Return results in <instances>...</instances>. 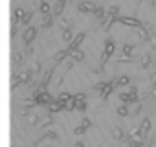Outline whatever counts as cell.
Here are the masks:
<instances>
[{"instance_id":"83f0119b","label":"cell","mask_w":156,"mask_h":147,"mask_svg":"<svg viewBox=\"0 0 156 147\" xmlns=\"http://www.w3.org/2000/svg\"><path fill=\"white\" fill-rule=\"evenodd\" d=\"M73 103H75V109H77V110H85V109H87V101H85V99H83V101H73Z\"/></svg>"},{"instance_id":"44dd1931","label":"cell","mask_w":156,"mask_h":147,"mask_svg":"<svg viewBox=\"0 0 156 147\" xmlns=\"http://www.w3.org/2000/svg\"><path fill=\"white\" fill-rule=\"evenodd\" d=\"M116 112H118V116H129V112H130V110L127 109V105H119Z\"/></svg>"},{"instance_id":"ba28073f","label":"cell","mask_w":156,"mask_h":147,"mask_svg":"<svg viewBox=\"0 0 156 147\" xmlns=\"http://www.w3.org/2000/svg\"><path fill=\"white\" fill-rule=\"evenodd\" d=\"M114 50H116V46H114V41H105V52H103V55H107V57H110L112 53H114Z\"/></svg>"},{"instance_id":"9a60e30c","label":"cell","mask_w":156,"mask_h":147,"mask_svg":"<svg viewBox=\"0 0 156 147\" xmlns=\"http://www.w3.org/2000/svg\"><path fill=\"white\" fill-rule=\"evenodd\" d=\"M72 35H73L72 30H70V28H64V31H62V41H64V42H70V41L73 39Z\"/></svg>"},{"instance_id":"d6a6232c","label":"cell","mask_w":156,"mask_h":147,"mask_svg":"<svg viewBox=\"0 0 156 147\" xmlns=\"http://www.w3.org/2000/svg\"><path fill=\"white\" fill-rule=\"evenodd\" d=\"M140 110H141V105H140V103L136 101V103H134V107H132V114H138Z\"/></svg>"},{"instance_id":"9c48e42d","label":"cell","mask_w":156,"mask_h":147,"mask_svg":"<svg viewBox=\"0 0 156 147\" xmlns=\"http://www.w3.org/2000/svg\"><path fill=\"white\" fill-rule=\"evenodd\" d=\"M62 109H64V105H62L59 99H57V101H51V103L48 105V110H50L51 114H55V112H59V110H62Z\"/></svg>"},{"instance_id":"ffe728a7","label":"cell","mask_w":156,"mask_h":147,"mask_svg":"<svg viewBox=\"0 0 156 147\" xmlns=\"http://www.w3.org/2000/svg\"><path fill=\"white\" fill-rule=\"evenodd\" d=\"M129 96H130V103H136V101H138V88L132 87L130 92H129Z\"/></svg>"},{"instance_id":"d6986e66","label":"cell","mask_w":156,"mask_h":147,"mask_svg":"<svg viewBox=\"0 0 156 147\" xmlns=\"http://www.w3.org/2000/svg\"><path fill=\"white\" fill-rule=\"evenodd\" d=\"M118 15H119V8H118V6H112V8L108 9V15H107V17H112V19H118Z\"/></svg>"},{"instance_id":"ab89813d","label":"cell","mask_w":156,"mask_h":147,"mask_svg":"<svg viewBox=\"0 0 156 147\" xmlns=\"http://www.w3.org/2000/svg\"><path fill=\"white\" fill-rule=\"evenodd\" d=\"M73 147H85V145H83V143H81V142H77V143H75V145H73Z\"/></svg>"},{"instance_id":"d590c367","label":"cell","mask_w":156,"mask_h":147,"mask_svg":"<svg viewBox=\"0 0 156 147\" xmlns=\"http://www.w3.org/2000/svg\"><path fill=\"white\" fill-rule=\"evenodd\" d=\"M149 41H151V46L156 48V35H149Z\"/></svg>"},{"instance_id":"f546056e","label":"cell","mask_w":156,"mask_h":147,"mask_svg":"<svg viewBox=\"0 0 156 147\" xmlns=\"http://www.w3.org/2000/svg\"><path fill=\"white\" fill-rule=\"evenodd\" d=\"M119 99H121L123 103H130V96H129L127 92H121V94H119Z\"/></svg>"},{"instance_id":"e0dca14e","label":"cell","mask_w":156,"mask_h":147,"mask_svg":"<svg viewBox=\"0 0 156 147\" xmlns=\"http://www.w3.org/2000/svg\"><path fill=\"white\" fill-rule=\"evenodd\" d=\"M140 129H141V131L147 134V132L151 131V120H149V118H145V120L141 121V127H140Z\"/></svg>"},{"instance_id":"8d00e7d4","label":"cell","mask_w":156,"mask_h":147,"mask_svg":"<svg viewBox=\"0 0 156 147\" xmlns=\"http://www.w3.org/2000/svg\"><path fill=\"white\" fill-rule=\"evenodd\" d=\"M42 2H44V0H33V6H35V8H41Z\"/></svg>"},{"instance_id":"4dcf8cb0","label":"cell","mask_w":156,"mask_h":147,"mask_svg":"<svg viewBox=\"0 0 156 147\" xmlns=\"http://www.w3.org/2000/svg\"><path fill=\"white\" fill-rule=\"evenodd\" d=\"M112 136H114L116 140H121V138H123V131L118 127V129H114V134H112Z\"/></svg>"},{"instance_id":"52a82bcc","label":"cell","mask_w":156,"mask_h":147,"mask_svg":"<svg viewBox=\"0 0 156 147\" xmlns=\"http://www.w3.org/2000/svg\"><path fill=\"white\" fill-rule=\"evenodd\" d=\"M64 6H66V0H57L55 6H53V9H51V15H62Z\"/></svg>"},{"instance_id":"f1b7e54d","label":"cell","mask_w":156,"mask_h":147,"mask_svg":"<svg viewBox=\"0 0 156 147\" xmlns=\"http://www.w3.org/2000/svg\"><path fill=\"white\" fill-rule=\"evenodd\" d=\"M85 132H87V127H83V125H79V127L73 129V134H77V136H81V134H85Z\"/></svg>"},{"instance_id":"603a6c76","label":"cell","mask_w":156,"mask_h":147,"mask_svg":"<svg viewBox=\"0 0 156 147\" xmlns=\"http://www.w3.org/2000/svg\"><path fill=\"white\" fill-rule=\"evenodd\" d=\"M138 35L141 41H149V31H145L143 28H138Z\"/></svg>"},{"instance_id":"836d02e7","label":"cell","mask_w":156,"mask_h":147,"mask_svg":"<svg viewBox=\"0 0 156 147\" xmlns=\"http://www.w3.org/2000/svg\"><path fill=\"white\" fill-rule=\"evenodd\" d=\"M72 99L73 101H83L85 99V94H75V96H72Z\"/></svg>"},{"instance_id":"2e32d148","label":"cell","mask_w":156,"mask_h":147,"mask_svg":"<svg viewBox=\"0 0 156 147\" xmlns=\"http://www.w3.org/2000/svg\"><path fill=\"white\" fill-rule=\"evenodd\" d=\"M132 52H134V46H132V44H123V55H125V57H130Z\"/></svg>"},{"instance_id":"7c38bea8","label":"cell","mask_w":156,"mask_h":147,"mask_svg":"<svg viewBox=\"0 0 156 147\" xmlns=\"http://www.w3.org/2000/svg\"><path fill=\"white\" fill-rule=\"evenodd\" d=\"M112 88H114V83H105V87H103L99 92H101V96H103V98H107V96L112 92Z\"/></svg>"},{"instance_id":"4fadbf2b","label":"cell","mask_w":156,"mask_h":147,"mask_svg":"<svg viewBox=\"0 0 156 147\" xmlns=\"http://www.w3.org/2000/svg\"><path fill=\"white\" fill-rule=\"evenodd\" d=\"M66 57H70V52H68V50H62V52H59V53H57L53 59H55L57 63H61V61H64Z\"/></svg>"},{"instance_id":"f35d334b","label":"cell","mask_w":156,"mask_h":147,"mask_svg":"<svg viewBox=\"0 0 156 147\" xmlns=\"http://www.w3.org/2000/svg\"><path fill=\"white\" fill-rule=\"evenodd\" d=\"M37 118H39V116H31V118H30V121H31V123L35 125V123H37Z\"/></svg>"},{"instance_id":"30bf717a","label":"cell","mask_w":156,"mask_h":147,"mask_svg":"<svg viewBox=\"0 0 156 147\" xmlns=\"http://www.w3.org/2000/svg\"><path fill=\"white\" fill-rule=\"evenodd\" d=\"M70 57L75 59V61H83V59H85V53H83L81 50H72V52H70Z\"/></svg>"},{"instance_id":"8992f818","label":"cell","mask_w":156,"mask_h":147,"mask_svg":"<svg viewBox=\"0 0 156 147\" xmlns=\"http://www.w3.org/2000/svg\"><path fill=\"white\" fill-rule=\"evenodd\" d=\"M96 8H98V6H96L94 2H81V4H79V11H81V13H94Z\"/></svg>"},{"instance_id":"ac0fdd59","label":"cell","mask_w":156,"mask_h":147,"mask_svg":"<svg viewBox=\"0 0 156 147\" xmlns=\"http://www.w3.org/2000/svg\"><path fill=\"white\" fill-rule=\"evenodd\" d=\"M39 9H41V13H42V15H50V11H51V8H50V4L46 2V0L42 2V6H41Z\"/></svg>"},{"instance_id":"d4e9b609","label":"cell","mask_w":156,"mask_h":147,"mask_svg":"<svg viewBox=\"0 0 156 147\" xmlns=\"http://www.w3.org/2000/svg\"><path fill=\"white\" fill-rule=\"evenodd\" d=\"M151 64V55H143L141 57V68H149Z\"/></svg>"},{"instance_id":"60d3db41","label":"cell","mask_w":156,"mask_h":147,"mask_svg":"<svg viewBox=\"0 0 156 147\" xmlns=\"http://www.w3.org/2000/svg\"><path fill=\"white\" fill-rule=\"evenodd\" d=\"M152 96L156 98V87H152Z\"/></svg>"},{"instance_id":"e575fe53","label":"cell","mask_w":156,"mask_h":147,"mask_svg":"<svg viewBox=\"0 0 156 147\" xmlns=\"http://www.w3.org/2000/svg\"><path fill=\"white\" fill-rule=\"evenodd\" d=\"M81 125H83V127H87V129H88V127H90V125H92V121H90V120H88V118H83V123H81Z\"/></svg>"},{"instance_id":"484cf974","label":"cell","mask_w":156,"mask_h":147,"mask_svg":"<svg viewBox=\"0 0 156 147\" xmlns=\"http://www.w3.org/2000/svg\"><path fill=\"white\" fill-rule=\"evenodd\" d=\"M62 105H64V110H73V109H75V103H73V99H68V101H64Z\"/></svg>"},{"instance_id":"5b68a950","label":"cell","mask_w":156,"mask_h":147,"mask_svg":"<svg viewBox=\"0 0 156 147\" xmlns=\"http://www.w3.org/2000/svg\"><path fill=\"white\" fill-rule=\"evenodd\" d=\"M35 35H37V30H35L33 26H30V28H26V31H24L22 39H24V42H26V44H30V42L35 39Z\"/></svg>"},{"instance_id":"74e56055","label":"cell","mask_w":156,"mask_h":147,"mask_svg":"<svg viewBox=\"0 0 156 147\" xmlns=\"http://www.w3.org/2000/svg\"><path fill=\"white\" fill-rule=\"evenodd\" d=\"M151 85L156 87V74H152V76H151Z\"/></svg>"},{"instance_id":"cb8c5ba5","label":"cell","mask_w":156,"mask_h":147,"mask_svg":"<svg viewBox=\"0 0 156 147\" xmlns=\"http://www.w3.org/2000/svg\"><path fill=\"white\" fill-rule=\"evenodd\" d=\"M57 99H59L61 103H64V101H68V99H72V94H68V92H61Z\"/></svg>"},{"instance_id":"3957f363","label":"cell","mask_w":156,"mask_h":147,"mask_svg":"<svg viewBox=\"0 0 156 147\" xmlns=\"http://www.w3.org/2000/svg\"><path fill=\"white\" fill-rule=\"evenodd\" d=\"M116 20H119L121 24H125V26H130V28H143V24H141L138 19H134V17H118Z\"/></svg>"},{"instance_id":"4316f807","label":"cell","mask_w":156,"mask_h":147,"mask_svg":"<svg viewBox=\"0 0 156 147\" xmlns=\"http://www.w3.org/2000/svg\"><path fill=\"white\" fill-rule=\"evenodd\" d=\"M31 17H33V11H30V13H24V17H22V24H30V20H31Z\"/></svg>"},{"instance_id":"5bb4252c","label":"cell","mask_w":156,"mask_h":147,"mask_svg":"<svg viewBox=\"0 0 156 147\" xmlns=\"http://www.w3.org/2000/svg\"><path fill=\"white\" fill-rule=\"evenodd\" d=\"M51 22H53V20H51V13L42 17V28H46V30H48V28H51Z\"/></svg>"},{"instance_id":"7402d4cb","label":"cell","mask_w":156,"mask_h":147,"mask_svg":"<svg viewBox=\"0 0 156 147\" xmlns=\"http://www.w3.org/2000/svg\"><path fill=\"white\" fill-rule=\"evenodd\" d=\"M94 13H96V17H98L99 20H105V19H107V15H105V9H103V8H96V11H94Z\"/></svg>"},{"instance_id":"6da1fadb","label":"cell","mask_w":156,"mask_h":147,"mask_svg":"<svg viewBox=\"0 0 156 147\" xmlns=\"http://www.w3.org/2000/svg\"><path fill=\"white\" fill-rule=\"evenodd\" d=\"M30 79H31V72H20V74H17V77L11 79V87L15 88V87L22 85V83H28Z\"/></svg>"},{"instance_id":"1f68e13d","label":"cell","mask_w":156,"mask_h":147,"mask_svg":"<svg viewBox=\"0 0 156 147\" xmlns=\"http://www.w3.org/2000/svg\"><path fill=\"white\" fill-rule=\"evenodd\" d=\"M20 63H22V53H17V55L13 57V64H15V66H19Z\"/></svg>"},{"instance_id":"277c9868","label":"cell","mask_w":156,"mask_h":147,"mask_svg":"<svg viewBox=\"0 0 156 147\" xmlns=\"http://www.w3.org/2000/svg\"><path fill=\"white\" fill-rule=\"evenodd\" d=\"M33 98H35V103H37V105H44V107H48V105L53 101V99H51V96H50L46 90H44V92H39V94H37V96H33Z\"/></svg>"},{"instance_id":"7a4b0ae2","label":"cell","mask_w":156,"mask_h":147,"mask_svg":"<svg viewBox=\"0 0 156 147\" xmlns=\"http://www.w3.org/2000/svg\"><path fill=\"white\" fill-rule=\"evenodd\" d=\"M85 37H87V33H85V31H79V33H77V35H75V37L70 41V44H68V48H66V50H68V52H72V50H77V48H79V44L85 41Z\"/></svg>"},{"instance_id":"8fae6325","label":"cell","mask_w":156,"mask_h":147,"mask_svg":"<svg viewBox=\"0 0 156 147\" xmlns=\"http://www.w3.org/2000/svg\"><path fill=\"white\" fill-rule=\"evenodd\" d=\"M129 83H130L129 76H121V77H118V79L114 81V85H118V87H127Z\"/></svg>"}]
</instances>
